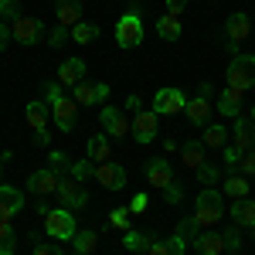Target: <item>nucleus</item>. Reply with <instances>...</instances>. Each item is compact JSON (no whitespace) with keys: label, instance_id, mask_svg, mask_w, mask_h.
<instances>
[{"label":"nucleus","instance_id":"obj_1","mask_svg":"<svg viewBox=\"0 0 255 255\" xmlns=\"http://www.w3.org/2000/svg\"><path fill=\"white\" fill-rule=\"evenodd\" d=\"M44 102H48V113L55 119V126H58L61 133H72L75 129V113H79V102L72 96H65V89H61V82H48L44 85Z\"/></svg>","mask_w":255,"mask_h":255},{"label":"nucleus","instance_id":"obj_2","mask_svg":"<svg viewBox=\"0 0 255 255\" xmlns=\"http://www.w3.org/2000/svg\"><path fill=\"white\" fill-rule=\"evenodd\" d=\"M201 228H215L218 221L225 218V194L215 187H204L194 201V215H191Z\"/></svg>","mask_w":255,"mask_h":255},{"label":"nucleus","instance_id":"obj_3","mask_svg":"<svg viewBox=\"0 0 255 255\" xmlns=\"http://www.w3.org/2000/svg\"><path fill=\"white\" fill-rule=\"evenodd\" d=\"M44 232H48V238H55V242H61V238L72 242L75 232H79V228H75V211L65 208V204H61V208H51V211L44 215Z\"/></svg>","mask_w":255,"mask_h":255},{"label":"nucleus","instance_id":"obj_4","mask_svg":"<svg viewBox=\"0 0 255 255\" xmlns=\"http://www.w3.org/2000/svg\"><path fill=\"white\" fill-rule=\"evenodd\" d=\"M228 85L238 92L255 89V55H232L228 61Z\"/></svg>","mask_w":255,"mask_h":255},{"label":"nucleus","instance_id":"obj_5","mask_svg":"<svg viewBox=\"0 0 255 255\" xmlns=\"http://www.w3.org/2000/svg\"><path fill=\"white\" fill-rule=\"evenodd\" d=\"M249 34H252V17H249L245 10L228 14V20H225V38H228V51H232V55H242L238 48L249 41Z\"/></svg>","mask_w":255,"mask_h":255},{"label":"nucleus","instance_id":"obj_6","mask_svg":"<svg viewBox=\"0 0 255 255\" xmlns=\"http://www.w3.org/2000/svg\"><path fill=\"white\" fill-rule=\"evenodd\" d=\"M116 41H119V48H139L143 44V17L136 10H126L116 20Z\"/></svg>","mask_w":255,"mask_h":255},{"label":"nucleus","instance_id":"obj_7","mask_svg":"<svg viewBox=\"0 0 255 255\" xmlns=\"http://www.w3.org/2000/svg\"><path fill=\"white\" fill-rule=\"evenodd\" d=\"M187 109V96L174 89V85H167V89H160L157 96H153V113L157 116H177V113H184Z\"/></svg>","mask_w":255,"mask_h":255},{"label":"nucleus","instance_id":"obj_8","mask_svg":"<svg viewBox=\"0 0 255 255\" xmlns=\"http://www.w3.org/2000/svg\"><path fill=\"white\" fill-rule=\"evenodd\" d=\"M99 123H102L106 136H113V139H123V136H129V133H133V123H129L126 113L116 109V106H106V109L99 113Z\"/></svg>","mask_w":255,"mask_h":255},{"label":"nucleus","instance_id":"obj_9","mask_svg":"<svg viewBox=\"0 0 255 255\" xmlns=\"http://www.w3.org/2000/svg\"><path fill=\"white\" fill-rule=\"evenodd\" d=\"M10 34H14L17 44L34 48V44L44 38V20H38V17H17L14 24H10Z\"/></svg>","mask_w":255,"mask_h":255},{"label":"nucleus","instance_id":"obj_10","mask_svg":"<svg viewBox=\"0 0 255 255\" xmlns=\"http://www.w3.org/2000/svg\"><path fill=\"white\" fill-rule=\"evenodd\" d=\"M92 180H96V184H102L106 191H126V167H119V163H113V160L96 163Z\"/></svg>","mask_w":255,"mask_h":255},{"label":"nucleus","instance_id":"obj_11","mask_svg":"<svg viewBox=\"0 0 255 255\" xmlns=\"http://www.w3.org/2000/svg\"><path fill=\"white\" fill-rule=\"evenodd\" d=\"M157 136H160V116L153 109H139L136 119H133V139L146 146V143H153Z\"/></svg>","mask_w":255,"mask_h":255},{"label":"nucleus","instance_id":"obj_12","mask_svg":"<svg viewBox=\"0 0 255 255\" xmlns=\"http://www.w3.org/2000/svg\"><path fill=\"white\" fill-rule=\"evenodd\" d=\"M58 197L65 208H72V211H79L89 204V194H85V184L75 180V177H61L58 180Z\"/></svg>","mask_w":255,"mask_h":255},{"label":"nucleus","instance_id":"obj_13","mask_svg":"<svg viewBox=\"0 0 255 255\" xmlns=\"http://www.w3.org/2000/svg\"><path fill=\"white\" fill-rule=\"evenodd\" d=\"M24 211V194L10 184H0V225H10Z\"/></svg>","mask_w":255,"mask_h":255},{"label":"nucleus","instance_id":"obj_14","mask_svg":"<svg viewBox=\"0 0 255 255\" xmlns=\"http://www.w3.org/2000/svg\"><path fill=\"white\" fill-rule=\"evenodd\" d=\"M72 99H75L79 106H99V102H106V99H109V85H106V82L82 79L79 85L72 89Z\"/></svg>","mask_w":255,"mask_h":255},{"label":"nucleus","instance_id":"obj_15","mask_svg":"<svg viewBox=\"0 0 255 255\" xmlns=\"http://www.w3.org/2000/svg\"><path fill=\"white\" fill-rule=\"evenodd\" d=\"M187 245H191L194 255H221L225 252V235L221 232H211V228H201Z\"/></svg>","mask_w":255,"mask_h":255},{"label":"nucleus","instance_id":"obj_16","mask_svg":"<svg viewBox=\"0 0 255 255\" xmlns=\"http://www.w3.org/2000/svg\"><path fill=\"white\" fill-rule=\"evenodd\" d=\"M58 180L61 177L51 170V167H41V170H34V174L27 177V191L34 197H48V194H58Z\"/></svg>","mask_w":255,"mask_h":255},{"label":"nucleus","instance_id":"obj_17","mask_svg":"<svg viewBox=\"0 0 255 255\" xmlns=\"http://www.w3.org/2000/svg\"><path fill=\"white\" fill-rule=\"evenodd\" d=\"M143 174H146V184H150V187H160V191H163L167 184H174V167L163 157H150L146 167H143Z\"/></svg>","mask_w":255,"mask_h":255},{"label":"nucleus","instance_id":"obj_18","mask_svg":"<svg viewBox=\"0 0 255 255\" xmlns=\"http://www.w3.org/2000/svg\"><path fill=\"white\" fill-rule=\"evenodd\" d=\"M232 143H235L242 153L255 150V119L252 116H238L232 123Z\"/></svg>","mask_w":255,"mask_h":255},{"label":"nucleus","instance_id":"obj_19","mask_svg":"<svg viewBox=\"0 0 255 255\" xmlns=\"http://www.w3.org/2000/svg\"><path fill=\"white\" fill-rule=\"evenodd\" d=\"M55 79L61 82V89H75L82 79H85V61L82 58H65L58 65V75Z\"/></svg>","mask_w":255,"mask_h":255},{"label":"nucleus","instance_id":"obj_20","mask_svg":"<svg viewBox=\"0 0 255 255\" xmlns=\"http://www.w3.org/2000/svg\"><path fill=\"white\" fill-rule=\"evenodd\" d=\"M242 96H245V92H238V89H232V85H225L221 96H218V113L228 116V119H238V116H242Z\"/></svg>","mask_w":255,"mask_h":255},{"label":"nucleus","instance_id":"obj_21","mask_svg":"<svg viewBox=\"0 0 255 255\" xmlns=\"http://www.w3.org/2000/svg\"><path fill=\"white\" fill-rule=\"evenodd\" d=\"M208 146L201 143V139H187V143H180V160H184V167H191V170H197V167H204L208 163Z\"/></svg>","mask_w":255,"mask_h":255},{"label":"nucleus","instance_id":"obj_22","mask_svg":"<svg viewBox=\"0 0 255 255\" xmlns=\"http://www.w3.org/2000/svg\"><path fill=\"white\" fill-rule=\"evenodd\" d=\"M249 191H252V184H249V177H245V174H228L225 180H221V194L232 197V201L249 197Z\"/></svg>","mask_w":255,"mask_h":255},{"label":"nucleus","instance_id":"obj_23","mask_svg":"<svg viewBox=\"0 0 255 255\" xmlns=\"http://www.w3.org/2000/svg\"><path fill=\"white\" fill-rule=\"evenodd\" d=\"M55 17L65 27H75L82 20V0H55Z\"/></svg>","mask_w":255,"mask_h":255},{"label":"nucleus","instance_id":"obj_24","mask_svg":"<svg viewBox=\"0 0 255 255\" xmlns=\"http://www.w3.org/2000/svg\"><path fill=\"white\" fill-rule=\"evenodd\" d=\"M228 136H232L228 126H221V123H208L204 133H201V143H204L208 150H221V146H228Z\"/></svg>","mask_w":255,"mask_h":255},{"label":"nucleus","instance_id":"obj_25","mask_svg":"<svg viewBox=\"0 0 255 255\" xmlns=\"http://www.w3.org/2000/svg\"><path fill=\"white\" fill-rule=\"evenodd\" d=\"M184 252H187V242L177 235V232L170 238H157V242L146 249V255H184Z\"/></svg>","mask_w":255,"mask_h":255},{"label":"nucleus","instance_id":"obj_26","mask_svg":"<svg viewBox=\"0 0 255 255\" xmlns=\"http://www.w3.org/2000/svg\"><path fill=\"white\" fill-rule=\"evenodd\" d=\"M85 150H89V160L92 163H106V160L113 157V146H109V136L106 133H92L89 143H85Z\"/></svg>","mask_w":255,"mask_h":255},{"label":"nucleus","instance_id":"obj_27","mask_svg":"<svg viewBox=\"0 0 255 255\" xmlns=\"http://www.w3.org/2000/svg\"><path fill=\"white\" fill-rule=\"evenodd\" d=\"M153 242H157V232H133V228H129V232L123 235V245L133 255H146V249H150Z\"/></svg>","mask_w":255,"mask_h":255},{"label":"nucleus","instance_id":"obj_28","mask_svg":"<svg viewBox=\"0 0 255 255\" xmlns=\"http://www.w3.org/2000/svg\"><path fill=\"white\" fill-rule=\"evenodd\" d=\"M228 215H232V221L242 225V228H255V201L242 197V201H235V204L228 208Z\"/></svg>","mask_w":255,"mask_h":255},{"label":"nucleus","instance_id":"obj_29","mask_svg":"<svg viewBox=\"0 0 255 255\" xmlns=\"http://www.w3.org/2000/svg\"><path fill=\"white\" fill-rule=\"evenodd\" d=\"M184 113H187V119H191L194 126H201V129H204V126H208V119H211V102H208L204 96L187 99V109H184Z\"/></svg>","mask_w":255,"mask_h":255},{"label":"nucleus","instance_id":"obj_30","mask_svg":"<svg viewBox=\"0 0 255 255\" xmlns=\"http://www.w3.org/2000/svg\"><path fill=\"white\" fill-rule=\"evenodd\" d=\"M24 119H27V126L31 129H48V119H51V113H48V102H27V109H24Z\"/></svg>","mask_w":255,"mask_h":255},{"label":"nucleus","instance_id":"obj_31","mask_svg":"<svg viewBox=\"0 0 255 255\" xmlns=\"http://www.w3.org/2000/svg\"><path fill=\"white\" fill-rule=\"evenodd\" d=\"M157 34L163 41H180V34H184L180 17H174V14H160V17H157Z\"/></svg>","mask_w":255,"mask_h":255},{"label":"nucleus","instance_id":"obj_32","mask_svg":"<svg viewBox=\"0 0 255 255\" xmlns=\"http://www.w3.org/2000/svg\"><path fill=\"white\" fill-rule=\"evenodd\" d=\"M99 24H92V20H79L75 27H72V41L75 44H92V41H99Z\"/></svg>","mask_w":255,"mask_h":255},{"label":"nucleus","instance_id":"obj_33","mask_svg":"<svg viewBox=\"0 0 255 255\" xmlns=\"http://www.w3.org/2000/svg\"><path fill=\"white\" fill-rule=\"evenodd\" d=\"M48 167H51L58 177H68L72 167H75V160L68 157V153H61V150H51V153H48Z\"/></svg>","mask_w":255,"mask_h":255},{"label":"nucleus","instance_id":"obj_34","mask_svg":"<svg viewBox=\"0 0 255 255\" xmlns=\"http://www.w3.org/2000/svg\"><path fill=\"white\" fill-rule=\"evenodd\" d=\"M72 245H75V252L82 255H92L99 249V235L89 228V232H75V238H72Z\"/></svg>","mask_w":255,"mask_h":255},{"label":"nucleus","instance_id":"obj_35","mask_svg":"<svg viewBox=\"0 0 255 255\" xmlns=\"http://www.w3.org/2000/svg\"><path fill=\"white\" fill-rule=\"evenodd\" d=\"M17 252V235L10 225H0V255H14Z\"/></svg>","mask_w":255,"mask_h":255},{"label":"nucleus","instance_id":"obj_36","mask_svg":"<svg viewBox=\"0 0 255 255\" xmlns=\"http://www.w3.org/2000/svg\"><path fill=\"white\" fill-rule=\"evenodd\" d=\"M197 184H221V170H218L215 163H204V167H197Z\"/></svg>","mask_w":255,"mask_h":255},{"label":"nucleus","instance_id":"obj_37","mask_svg":"<svg viewBox=\"0 0 255 255\" xmlns=\"http://www.w3.org/2000/svg\"><path fill=\"white\" fill-rule=\"evenodd\" d=\"M17 17H24L20 14V0H0V20H10L14 24Z\"/></svg>","mask_w":255,"mask_h":255},{"label":"nucleus","instance_id":"obj_38","mask_svg":"<svg viewBox=\"0 0 255 255\" xmlns=\"http://www.w3.org/2000/svg\"><path fill=\"white\" fill-rule=\"evenodd\" d=\"M129 215H133L129 208H113V211H109V225H113V228H123V232H129Z\"/></svg>","mask_w":255,"mask_h":255},{"label":"nucleus","instance_id":"obj_39","mask_svg":"<svg viewBox=\"0 0 255 255\" xmlns=\"http://www.w3.org/2000/svg\"><path fill=\"white\" fill-rule=\"evenodd\" d=\"M197 232H201V225H197L194 218H180V225H177V235L184 238V242H191Z\"/></svg>","mask_w":255,"mask_h":255},{"label":"nucleus","instance_id":"obj_40","mask_svg":"<svg viewBox=\"0 0 255 255\" xmlns=\"http://www.w3.org/2000/svg\"><path fill=\"white\" fill-rule=\"evenodd\" d=\"M68 177H75V180L85 184V180L92 177V160H75V167H72V174H68Z\"/></svg>","mask_w":255,"mask_h":255},{"label":"nucleus","instance_id":"obj_41","mask_svg":"<svg viewBox=\"0 0 255 255\" xmlns=\"http://www.w3.org/2000/svg\"><path fill=\"white\" fill-rule=\"evenodd\" d=\"M163 201H167V204H180V201H184V184H167V187H163Z\"/></svg>","mask_w":255,"mask_h":255},{"label":"nucleus","instance_id":"obj_42","mask_svg":"<svg viewBox=\"0 0 255 255\" xmlns=\"http://www.w3.org/2000/svg\"><path fill=\"white\" fill-rule=\"evenodd\" d=\"M31 255H65V252H61L58 242H38V238H34V252Z\"/></svg>","mask_w":255,"mask_h":255},{"label":"nucleus","instance_id":"obj_43","mask_svg":"<svg viewBox=\"0 0 255 255\" xmlns=\"http://www.w3.org/2000/svg\"><path fill=\"white\" fill-rule=\"evenodd\" d=\"M65 38H72V27L58 24V27H55V31L48 34V44H51V48H61V44H65Z\"/></svg>","mask_w":255,"mask_h":255},{"label":"nucleus","instance_id":"obj_44","mask_svg":"<svg viewBox=\"0 0 255 255\" xmlns=\"http://www.w3.org/2000/svg\"><path fill=\"white\" fill-rule=\"evenodd\" d=\"M221 160H225L228 167H238V163H242V150H238L235 143H228V146H221Z\"/></svg>","mask_w":255,"mask_h":255},{"label":"nucleus","instance_id":"obj_45","mask_svg":"<svg viewBox=\"0 0 255 255\" xmlns=\"http://www.w3.org/2000/svg\"><path fill=\"white\" fill-rule=\"evenodd\" d=\"M146 208H150V197H146V191H139V194L129 197V211H133V215H143Z\"/></svg>","mask_w":255,"mask_h":255},{"label":"nucleus","instance_id":"obj_46","mask_svg":"<svg viewBox=\"0 0 255 255\" xmlns=\"http://www.w3.org/2000/svg\"><path fill=\"white\" fill-rule=\"evenodd\" d=\"M221 235H225V249H228V252H238V249H242V232H238V228H228V232H221Z\"/></svg>","mask_w":255,"mask_h":255},{"label":"nucleus","instance_id":"obj_47","mask_svg":"<svg viewBox=\"0 0 255 255\" xmlns=\"http://www.w3.org/2000/svg\"><path fill=\"white\" fill-rule=\"evenodd\" d=\"M238 170H242L245 177H255V150L242 153V163H238Z\"/></svg>","mask_w":255,"mask_h":255},{"label":"nucleus","instance_id":"obj_48","mask_svg":"<svg viewBox=\"0 0 255 255\" xmlns=\"http://www.w3.org/2000/svg\"><path fill=\"white\" fill-rule=\"evenodd\" d=\"M10 41H14L10 24H7V20H0V51H7V48H10Z\"/></svg>","mask_w":255,"mask_h":255},{"label":"nucleus","instance_id":"obj_49","mask_svg":"<svg viewBox=\"0 0 255 255\" xmlns=\"http://www.w3.org/2000/svg\"><path fill=\"white\" fill-rule=\"evenodd\" d=\"M187 10V0H167V14H174V17H180Z\"/></svg>","mask_w":255,"mask_h":255},{"label":"nucleus","instance_id":"obj_50","mask_svg":"<svg viewBox=\"0 0 255 255\" xmlns=\"http://www.w3.org/2000/svg\"><path fill=\"white\" fill-rule=\"evenodd\" d=\"M123 106H126V109H129V113H139V109H143V99H139L136 92H129V96H126V102H123Z\"/></svg>","mask_w":255,"mask_h":255},{"label":"nucleus","instance_id":"obj_51","mask_svg":"<svg viewBox=\"0 0 255 255\" xmlns=\"http://www.w3.org/2000/svg\"><path fill=\"white\" fill-rule=\"evenodd\" d=\"M51 143V129H34V146H48Z\"/></svg>","mask_w":255,"mask_h":255},{"label":"nucleus","instance_id":"obj_52","mask_svg":"<svg viewBox=\"0 0 255 255\" xmlns=\"http://www.w3.org/2000/svg\"><path fill=\"white\" fill-rule=\"evenodd\" d=\"M211 92H215V89H211V82H201V85H197V96L211 99Z\"/></svg>","mask_w":255,"mask_h":255},{"label":"nucleus","instance_id":"obj_53","mask_svg":"<svg viewBox=\"0 0 255 255\" xmlns=\"http://www.w3.org/2000/svg\"><path fill=\"white\" fill-rule=\"evenodd\" d=\"M163 150H167V153H174V150L180 153V143H174V139H163Z\"/></svg>","mask_w":255,"mask_h":255},{"label":"nucleus","instance_id":"obj_54","mask_svg":"<svg viewBox=\"0 0 255 255\" xmlns=\"http://www.w3.org/2000/svg\"><path fill=\"white\" fill-rule=\"evenodd\" d=\"M0 184H3V163H0Z\"/></svg>","mask_w":255,"mask_h":255},{"label":"nucleus","instance_id":"obj_55","mask_svg":"<svg viewBox=\"0 0 255 255\" xmlns=\"http://www.w3.org/2000/svg\"><path fill=\"white\" fill-rule=\"evenodd\" d=\"M252 119H255V109H252Z\"/></svg>","mask_w":255,"mask_h":255},{"label":"nucleus","instance_id":"obj_56","mask_svg":"<svg viewBox=\"0 0 255 255\" xmlns=\"http://www.w3.org/2000/svg\"><path fill=\"white\" fill-rule=\"evenodd\" d=\"M72 255H82V252H72Z\"/></svg>","mask_w":255,"mask_h":255}]
</instances>
